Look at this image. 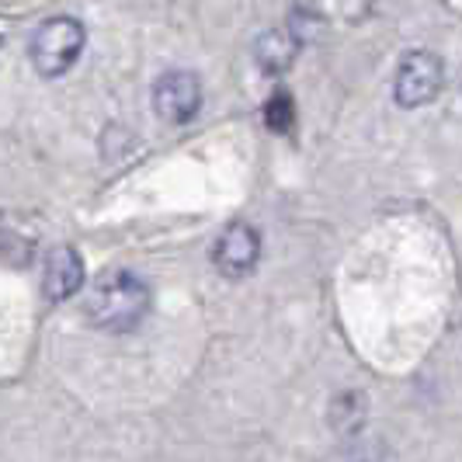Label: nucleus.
Listing matches in <instances>:
<instances>
[{"instance_id": "39448f33", "label": "nucleus", "mask_w": 462, "mask_h": 462, "mask_svg": "<svg viewBox=\"0 0 462 462\" xmlns=\"http://www.w3.org/2000/svg\"><path fill=\"white\" fill-rule=\"evenodd\" d=\"M261 261V233L251 223H230L212 247V264L226 278H244Z\"/></svg>"}, {"instance_id": "20e7f679", "label": "nucleus", "mask_w": 462, "mask_h": 462, "mask_svg": "<svg viewBox=\"0 0 462 462\" xmlns=\"http://www.w3.org/2000/svg\"><path fill=\"white\" fill-rule=\"evenodd\" d=\"M202 108V84L195 73L188 69H171L153 84V112L157 118L181 125L188 118H195V112Z\"/></svg>"}, {"instance_id": "0eeeda50", "label": "nucleus", "mask_w": 462, "mask_h": 462, "mask_svg": "<svg viewBox=\"0 0 462 462\" xmlns=\"http://www.w3.org/2000/svg\"><path fill=\"white\" fill-rule=\"evenodd\" d=\"M300 46L302 42L292 35V28H272V32H264V35L257 39V46H254L257 67L264 69V73H282V69L292 67Z\"/></svg>"}, {"instance_id": "7ed1b4c3", "label": "nucleus", "mask_w": 462, "mask_h": 462, "mask_svg": "<svg viewBox=\"0 0 462 462\" xmlns=\"http://www.w3.org/2000/svg\"><path fill=\"white\" fill-rule=\"evenodd\" d=\"M441 80H445V67L435 52H407L396 67L393 77V97L396 105L403 108H420L428 101H435V94L441 91Z\"/></svg>"}, {"instance_id": "f257e3e1", "label": "nucleus", "mask_w": 462, "mask_h": 462, "mask_svg": "<svg viewBox=\"0 0 462 462\" xmlns=\"http://www.w3.org/2000/svg\"><path fill=\"white\" fill-rule=\"evenodd\" d=\"M150 310V289L133 272H105L88 292V317L101 330H133Z\"/></svg>"}, {"instance_id": "423d86ee", "label": "nucleus", "mask_w": 462, "mask_h": 462, "mask_svg": "<svg viewBox=\"0 0 462 462\" xmlns=\"http://www.w3.org/2000/svg\"><path fill=\"white\" fill-rule=\"evenodd\" d=\"M80 285H84V261H80V254L67 244L52 247L46 257V275H42L46 296L52 302H63L69 296H77Z\"/></svg>"}, {"instance_id": "6e6552de", "label": "nucleus", "mask_w": 462, "mask_h": 462, "mask_svg": "<svg viewBox=\"0 0 462 462\" xmlns=\"http://www.w3.org/2000/svg\"><path fill=\"white\" fill-rule=\"evenodd\" d=\"M264 122H268V129H272V133H289V129H292V122H296V108H292L289 91L272 94V101H268V108H264Z\"/></svg>"}, {"instance_id": "f03ea898", "label": "nucleus", "mask_w": 462, "mask_h": 462, "mask_svg": "<svg viewBox=\"0 0 462 462\" xmlns=\"http://www.w3.org/2000/svg\"><path fill=\"white\" fill-rule=\"evenodd\" d=\"M84 24L77 18H49L46 24H39V32L32 35V67L42 77H63L84 52Z\"/></svg>"}]
</instances>
